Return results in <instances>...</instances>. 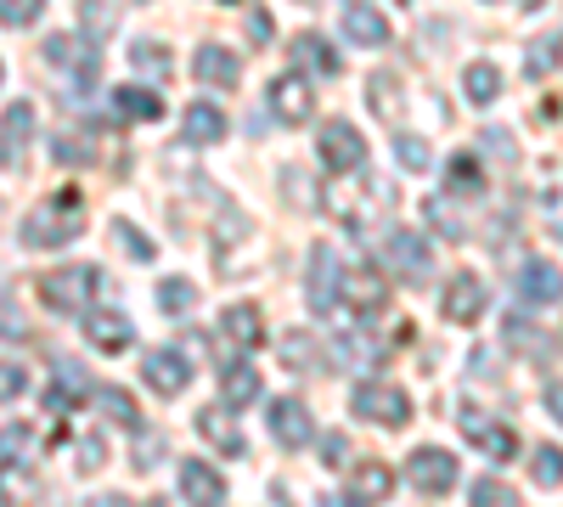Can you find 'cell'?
I'll use <instances>...</instances> for the list:
<instances>
[{
	"label": "cell",
	"mask_w": 563,
	"mask_h": 507,
	"mask_svg": "<svg viewBox=\"0 0 563 507\" xmlns=\"http://www.w3.org/2000/svg\"><path fill=\"white\" fill-rule=\"evenodd\" d=\"M79 232H85V198H79L74 187H63L52 203L29 209L23 225H18V238H23L29 249H57V243L79 238Z\"/></svg>",
	"instance_id": "obj_1"
},
{
	"label": "cell",
	"mask_w": 563,
	"mask_h": 507,
	"mask_svg": "<svg viewBox=\"0 0 563 507\" xmlns=\"http://www.w3.org/2000/svg\"><path fill=\"white\" fill-rule=\"evenodd\" d=\"M97 288H102V271L97 265H57V271H45L40 283H34V294L52 305L57 316H85Z\"/></svg>",
	"instance_id": "obj_2"
},
{
	"label": "cell",
	"mask_w": 563,
	"mask_h": 507,
	"mask_svg": "<svg viewBox=\"0 0 563 507\" xmlns=\"http://www.w3.org/2000/svg\"><path fill=\"white\" fill-rule=\"evenodd\" d=\"M350 406H355V418L384 423V429H406V423H411V395L395 389V384H361V389L350 395Z\"/></svg>",
	"instance_id": "obj_3"
},
{
	"label": "cell",
	"mask_w": 563,
	"mask_h": 507,
	"mask_svg": "<svg viewBox=\"0 0 563 507\" xmlns=\"http://www.w3.org/2000/svg\"><path fill=\"white\" fill-rule=\"evenodd\" d=\"M316 147H321V164L327 169H339V175H355L366 164V142H361V130L344 124V119H327L321 135H316Z\"/></svg>",
	"instance_id": "obj_4"
},
{
	"label": "cell",
	"mask_w": 563,
	"mask_h": 507,
	"mask_svg": "<svg viewBox=\"0 0 563 507\" xmlns=\"http://www.w3.org/2000/svg\"><path fill=\"white\" fill-rule=\"evenodd\" d=\"M339 288H344V265H339V254L327 249V243H316V249H310V283H305L310 310H316V316H333V310H339Z\"/></svg>",
	"instance_id": "obj_5"
},
{
	"label": "cell",
	"mask_w": 563,
	"mask_h": 507,
	"mask_svg": "<svg viewBox=\"0 0 563 507\" xmlns=\"http://www.w3.org/2000/svg\"><path fill=\"white\" fill-rule=\"evenodd\" d=\"M406 480H411L422 496H445V491L456 485V456L440 451V445H417V451L406 456Z\"/></svg>",
	"instance_id": "obj_6"
},
{
	"label": "cell",
	"mask_w": 563,
	"mask_h": 507,
	"mask_svg": "<svg viewBox=\"0 0 563 507\" xmlns=\"http://www.w3.org/2000/svg\"><path fill=\"white\" fill-rule=\"evenodd\" d=\"M45 57H52L57 68H74V85L90 90L102 74V57H97V40H79V34H52L45 40Z\"/></svg>",
	"instance_id": "obj_7"
},
{
	"label": "cell",
	"mask_w": 563,
	"mask_h": 507,
	"mask_svg": "<svg viewBox=\"0 0 563 507\" xmlns=\"http://www.w3.org/2000/svg\"><path fill=\"white\" fill-rule=\"evenodd\" d=\"M462 429L490 463H512V456H519V434H512L507 423H496V418H485L479 406H462Z\"/></svg>",
	"instance_id": "obj_8"
},
{
	"label": "cell",
	"mask_w": 563,
	"mask_h": 507,
	"mask_svg": "<svg viewBox=\"0 0 563 507\" xmlns=\"http://www.w3.org/2000/svg\"><path fill=\"white\" fill-rule=\"evenodd\" d=\"M271 113L282 119V124H305L310 113H316V90H310V79L305 74H276L271 79Z\"/></svg>",
	"instance_id": "obj_9"
},
{
	"label": "cell",
	"mask_w": 563,
	"mask_h": 507,
	"mask_svg": "<svg viewBox=\"0 0 563 507\" xmlns=\"http://www.w3.org/2000/svg\"><path fill=\"white\" fill-rule=\"evenodd\" d=\"M141 378H147L158 395H180L186 384H192V361H186L175 344H164V350H147V355H141Z\"/></svg>",
	"instance_id": "obj_10"
},
{
	"label": "cell",
	"mask_w": 563,
	"mask_h": 507,
	"mask_svg": "<svg viewBox=\"0 0 563 507\" xmlns=\"http://www.w3.org/2000/svg\"><path fill=\"white\" fill-rule=\"evenodd\" d=\"M485 316V283L474 271H456L445 283V321H456V328H474V321Z\"/></svg>",
	"instance_id": "obj_11"
},
{
	"label": "cell",
	"mask_w": 563,
	"mask_h": 507,
	"mask_svg": "<svg viewBox=\"0 0 563 507\" xmlns=\"http://www.w3.org/2000/svg\"><path fill=\"white\" fill-rule=\"evenodd\" d=\"M34 142V108L29 102H12L7 113H0V169H18L23 153Z\"/></svg>",
	"instance_id": "obj_12"
},
{
	"label": "cell",
	"mask_w": 563,
	"mask_h": 507,
	"mask_svg": "<svg viewBox=\"0 0 563 507\" xmlns=\"http://www.w3.org/2000/svg\"><path fill=\"white\" fill-rule=\"evenodd\" d=\"M389 254H384V265L395 271V276H406V283H422L429 276V265H434V254H429V243H422L417 232H389V243H384Z\"/></svg>",
	"instance_id": "obj_13"
},
{
	"label": "cell",
	"mask_w": 563,
	"mask_h": 507,
	"mask_svg": "<svg viewBox=\"0 0 563 507\" xmlns=\"http://www.w3.org/2000/svg\"><path fill=\"white\" fill-rule=\"evenodd\" d=\"M519 299L536 305V310H541V305H558V299H563V271H558L552 260H541V254L525 260V265H519Z\"/></svg>",
	"instance_id": "obj_14"
},
{
	"label": "cell",
	"mask_w": 563,
	"mask_h": 507,
	"mask_svg": "<svg viewBox=\"0 0 563 507\" xmlns=\"http://www.w3.org/2000/svg\"><path fill=\"white\" fill-rule=\"evenodd\" d=\"M85 339L97 344L102 355H119V350L135 344V328H130L124 310H85Z\"/></svg>",
	"instance_id": "obj_15"
},
{
	"label": "cell",
	"mask_w": 563,
	"mask_h": 507,
	"mask_svg": "<svg viewBox=\"0 0 563 507\" xmlns=\"http://www.w3.org/2000/svg\"><path fill=\"white\" fill-rule=\"evenodd\" d=\"M180 496L192 507H225V480L203 463V456H186L180 463Z\"/></svg>",
	"instance_id": "obj_16"
},
{
	"label": "cell",
	"mask_w": 563,
	"mask_h": 507,
	"mask_svg": "<svg viewBox=\"0 0 563 507\" xmlns=\"http://www.w3.org/2000/svg\"><path fill=\"white\" fill-rule=\"evenodd\" d=\"M271 434L282 445H310L316 440V423H310V406L305 400H271Z\"/></svg>",
	"instance_id": "obj_17"
},
{
	"label": "cell",
	"mask_w": 563,
	"mask_h": 507,
	"mask_svg": "<svg viewBox=\"0 0 563 507\" xmlns=\"http://www.w3.org/2000/svg\"><path fill=\"white\" fill-rule=\"evenodd\" d=\"M198 434H203L220 456H243V451H249V440L238 434V418H231V406H203V411H198Z\"/></svg>",
	"instance_id": "obj_18"
},
{
	"label": "cell",
	"mask_w": 563,
	"mask_h": 507,
	"mask_svg": "<svg viewBox=\"0 0 563 507\" xmlns=\"http://www.w3.org/2000/svg\"><path fill=\"white\" fill-rule=\"evenodd\" d=\"M192 74H198L203 85H214V90H238V79H243V63H238V52H225V45H198Z\"/></svg>",
	"instance_id": "obj_19"
},
{
	"label": "cell",
	"mask_w": 563,
	"mask_h": 507,
	"mask_svg": "<svg viewBox=\"0 0 563 507\" xmlns=\"http://www.w3.org/2000/svg\"><path fill=\"white\" fill-rule=\"evenodd\" d=\"M180 135L192 147H214V142H225V113L214 102H192V108L180 113Z\"/></svg>",
	"instance_id": "obj_20"
},
{
	"label": "cell",
	"mask_w": 563,
	"mask_h": 507,
	"mask_svg": "<svg viewBox=\"0 0 563 507\" xmlns=\"http://www.w3.org/2000/svg\"><path fill=\"white\" fill-rule=\"evenodd\" d=\"M294 74H344V63L321 34H299L294 40Z\"/></svg>",
	"instance_id": "obj_21"
},
{
	"label": "cell",
	"mask_w": 563,
	"mask_h": 507,
	"mask_svg": "<svg viewBox=\"0 0 563 507\" xmlns=\"http://www.w3.org/2000/svg\"><path fill=\"white\" fill-rule=\"evenodd\" d=\"M339 299H350L355 310H378V305H384V271H378V265L344 271V288H339Z\"/></svg>",
	"instance_id": "obj_22"
},
{
	"label": "cell",
	"mask_w": 563,
	"mask_h": 507,
	"mask_svg": "<svg viewBox=\"0 0 563 507\" xmlns=\"http://www.w3.org/2000/svg\"><path fill=\"white\" fill-rule=\"evenodd\" d=\"M445 187H451L456 198H479V192H485L479 158H474V153H451V158H445Z\"/></svg>",
	"instance_id": "obj_23"
},
{
	"label": "cell",
	"mask_w": 563,
	"mask_h": 507,
	"mask_svg": "<svg viewBox=\"0 0 563 507\" xmlns=\"http://www.w3.org/2000/svg\"><path fill=\"white\" fill-rule=\"evenodd\" d=\"M113 108L124 113V119H164V97H158V90H147V85H119L113 90Z\"/></svg>",
	"instance_id": "obj_24"
},
{
	"label": "cell",
	"mask_w": 563,
	"mask_h": 507,
	"mask_svg": "<svg viewBox=\"0 0 563 507\" xmlns=\"http://www.w3.org/2000/svg\"><path fill=\"white\" fill-rule=\"evenodd\" d=\"M220 328H225V339H231V344H243V350H254V344L265 339V321H260V310H254V305H231V310L220 316Z\"/></svg>",
	"instance_id": "obj_25"
},
{
	"label": "cell",
	"mask_w": 563,
	"mask_h": 507,
	"mask_svg": "<svg viewBox=\"0 0 563 507\" xmlns=\"http://www.w3.org/2000/svg\"><path fill=\"white\" fill-rule=\"evenodd\" d=\"M344 34H350L355 45H384V40H389V18L372 12V7H350V12H344Z\"/></svg>",
	"instance_id": "obj_26"
},
{
	"label": "cell",
	"mask_w": 563,
	"mask_h": 507,
	"mask_svg": "<svg viewBox=\"0 0 563 507\" xmlns=\"http://www.w3.org/2000/svg\"><path fill=\"white\" fill-rule=\"evenodd\" d=\"M90 395H97V406H102V418H113L119 429H141V411H135V400L119 389V384H97V389H90Z\"/></svg>",
	"instance_id": "obj_27"
},
{
	"label": "cell",
	"mask_w": 563,
	"mask_h": 507,
	"mask_svg": "<svg viewBox=\"0 0 563 507\" xmlns=\"http://www.w3.org/2000/svg\"><path fill=\"white\" fill-rule=\"evenodd\" d=\"M90 389H97V384H90V373H85L79 361H57V389H52V406H57V411L74 406V400H85Z\"/></svg>",
	"instance_id": "obj_28"
},
{
	"label": "cell",
	"mask_w": 563,
	"mask_h": 507,
	"mask_svg": "<svg viewBox=\"0 0 563 507\" xmlns=\"http://www.w3.org/2000/svg\"><path fill=\"white\" fill-rule=\"evenodd\" d=\"M462 90H467V102L490 108V102L501 97V68H496V63H474V68L462 74Z\"/></svg>",
	"instance_id": "obj_29"
},
{
	"label": "cell",
	"mask_w": 563,
	"mask_h": 507,
	"mask_svg": "<svg viewBox=\"0 0 563 507\" xmlns=\"http://www.w3.org/2000/svg\"><path fill=\"white\" fill-rule=\"evenodd\" d=\"M220 389H225V406H249V400H260V373L238 361V366H225Z\"/></svg>",
	"instance_id": "obj_30"
},
{
	"label": "cell",
	"mask_w": 563,
	"mask_h": 507,
	"mask_svg": "<svg viewBox=\"0 0 563 507\" xmlns=\"http://www.w3.org/2000/svg\"><path fill=\"white\" fill-rule=\"evenodd\" d=\"M130 63H135L141 74H153V79H169V68H175L169 45H158V40H135V45H130Z\"/></svg>",
	"instance_id": "obj_31"
},
{
	"label": "cell",
	"mask_w": 563,
	"mask_h": 507,
	"mask_svg": "<svg viewBox=\"0 0 563 507\" xmlns=\"http://www.w3.org/2000/svg\"><path fill=\"white\" fill-rule=\"evenodd\" d=\"M366 102H372V108H378L384 119H400V79L378 68V74H372V79H366Z\"/></svg>",
	"instance_id": "obj_32"
},
{
	"label": "cell",
	"mask_w": 563,
	"mask_h": 507,
	"mask_svg": "<svg viewBox=\"0 0 563 507\" xmlns=\"http://www.w3.org/2000/svg\"><path fill=\"white\" fill-rule=\"evenodd\" d=\"M108 238H113V243H119L130 260H141V265H147V260L158 254V249H153V238L141 232V225H130V220H113V225H108Z\"/></svg>",
	"instance_id": "obj_33"
},
{
	"label": "cell",
	"mask_w": 563,
	"mask_h": 507,
	"mask_svg": "<svg viewBox=\"0 0 563 507\" xmlns=\"http://www.w3.org/2000/svg\"><path fill=\"white\" fill-rule=\"evenodd\" d=\"M563 63V34H541L536 45H530V57H525V68H530V79H547L552 68Z\"/></svg>",
	"instance_id": "obj_34"
},
{
	"label": "cell",
	"mask_w": 563,
	"mask_h": 507,
	"mask_svg": "<svg viewBox=\"0 0 563 507\" xmlns=\"http://www.w3.org/2000/svg\"><path fill=\"white\" fill-rule=\"evenodd\" d=\"M192 299H198V288L186 283V276H169V283H158V310H164V316H186V310H192Z\"/></svg>",
	"instance_id": "obj_35"
},
{
	"label": "cell",
	"mask_w": 563,
	"mask_h": 507,
	"mask_svg": "<svg viewBox=\"0 0 563 507\" xmlns=\"http://www.w3.org/2000/svg\"><path fill=\"white\" fill-rule=\"evenodd\" d=\"M282 361L288 366H299V373H321V355H316V339L310 333H288V344H282Z\"/></svg>",
	"instance_id": "obj_36"
},
{
	"label": "cell",
	"mask_w": 563,
	"mask_h": 507,
	"mask_svg": "<svg viewBox=\"0 0 563 507\" xmlns=\"http://www.w3.org/2000/svg\"><path fill=\"white\" fill-rule=\"evenodd\" d=\"M395 158H400V169H411V175H422L434 164V153H429V142L422 135H395Z\"/></svg>",
	"instance_id": "obj_37"
},
{
	"label": "cell",
	"mask_w": 563,
	"mask_h": 507,
	"mask_svg": "<svg viewBox=\"0 0 563 507\" xmlns=\"http://www.w3.org/2000/svg\"><path fill=\"white\" fill-rule=\"evenodd\" d=\"M395 491V474L384 469V463H361V474H355V496H389Z\"/></svg>",
	"instance_id": "obj_38"
},
{
	"label": "cell",
	"mask_w": 563,
	"mask_h": 507,
	"mask_svg": "<svg viewBox=\"0 0 563 507\" xmlns=\"http://www.w3.org/2000/svg\"><path fill=\"white\" fill-rule=\"evenodd\" d=\"M40 12H45V0H0V23L7 29H29L40 23Z\"/></svg>",
	"instance_id": "obj_39"
},
{
	"label": "cell",
	"mask_w": 563,
	"mask_h": 507,
	"mask_svg": "<svg viewBox=\"0 0 563 507\" xmlns=\"http://www.w3.org/2000/svg\"><path fill=\"white\" fill-rule=\"evenodd\" d=\"M79 23H85V40H102V34L113 29V18H108L102 0H79Z\"/></svg>",
	"instance_id": "obj_40"
},
{
	"label": "cell",
	"mask_w": 563,
	"mask_h": 507,
	"mask_svg": "<svg viewBox=\"0 0 563 507\" xmlns=\"http://www.w3.org/2000/svg\"><path fill=\"white\" fill-rule=\"evenodd\" d=\"M29 389V366L23 361H0V400H18Z\"/></svg>",
	"instance_id": "obj_41"
},
{
	"label": "cell",
	"mask_w": 563,
	"mask_h": 507,
	"mask_svg": "<svg viewBox=\"0 0 563 507\" xmlns=\"http://www.w3.org/2000/svg\"><path fill=\"white\" fill-rule=\"evenodd\" d=\"M536 485H563V451L558 445L536 451Z\"/></svg>",
	"instance_id": "obj_42"
},
{
	"label": "cell",
	"mask_w": 563,
	"mask_h": 507,
	"mask_svg": "<svg viewBox=\"0 0 563 507\" xmlns=\"http://www.w3.org/2000/svg\"><path fill=\"white\" fill-rule=\"evenodd\" d=\"M52 153H57L63 164H85V158H90V147H85V135H68V130H63L57 142H52Z\"/></svg>",
	"instance_id": "obj_43"
},
{
	"label": "cell",
	"mask_w": 563,
	"mask_h": 507,
	"mask_svg": "<svg viewBox=\"0 0 563 507\" xmlns=\"http://www.w3.org/2000/svg\"><path fill=\"white\" fill-rule=\"evenodd\" d=\"M507 344H512V350H519V344H525V350H541V333L530 328V321H519V316H507Z\"/></svg>",
	"instance_id": "obj_44"
},
{
	"label": "cell",
	"mask_w": 563,
	"mask_h": 507,
	"mask_svg": "<svg viewBox=\"0 0 563 507\" xmlns=\"http://www.w3.org/2000/svg\"><path fill=\"white\" fill-rule=\"evenodd\" d=\"M282 192H288V198H299L305 209H316V187H310V180H305L299 169H288V175H282Z\"/></svg>",
	"instance_id": "obj_45"
},
{
	"label": "cell",
	"mask_w": 563,
	"mask_h": 507,
	"mask_svg": "<svg viewBox=\"0 0 563 507\" xmlns=\"http://www.w3.org/2000/svg\"><path fill=\"white\" fill-rule=\"evenodd\" d=\"M141 440H135V469H153L158 463V456H164V440H153L147 429H135Z\"/></svg>",
	"instance_id": "obj_46"
},
{
	"label": "cell",
	"mask_w": 563,
	"mask_h": 507,
	"mask_svg": "<svg viewBox=\"0 0 563 507\" xmlns=\"http://www.w3.org/2000/svg\"><path fill=\"white\" fill-rule=\"evenodd\" d=\"M429 214H434V225H440L445 238H467V225L451 214V203H429Z\"/></svg>",
	"instance_id": "obj_47"
},
{
	"label": "cell",
	"mask_w": 563,
	"mask_h": 507,
	"mask_svg": "<svg viewBox=\"0 0 563 507\" xmlns=\"http://www.w3.org/2000/svg\"><path fill=\"white\" fill-rule=\"evenodd\" d=\"M507 496H501V485H490V480H479L474 485V496H467V507H501Z\"/></svg>",
	"instance_id": "obj_48"
},
{
	"label": "cell",
	"mask_w": 563,
	"mask_h": 507,
	"mask_svg": "<svg viewBox=\"0 0 563 507\" xmlns=\"http://www.w3.org/2000/svg\"><path fill=\"white\" fill-rule=\"evenodd\" d=\"M79 469H85V474H90V469H102V440H97V434H85V440H79Z\"/></svg>",
	"instance_id": "obj_49"
},
{
	"label": "cell",
	"mask_w": 563,
	"mask_h": 507,
	"mask_svg": "<svg viewBox=\"0 0 563 507\" xmlns=\"http://www.w3.org/2000/svg\"><path fill=\"white\" fill-rule=\"evenodd\" d=\"M0 333H7V339H23V316L12 310V299H0Z\"/></svg>",
	"instance_id": "obj_50"
},
{
	"label": "cell",
	"mask_w": 563,
	"mask_h": 507,
	"mask_svg": "<svg viewBox=\"0 0 563 507\" xmlns=\"http://www.w3.org/2000/svg\"><path fill=\"white\" fill-rule=\"evenodd\" d=\"M344 456H350V445H344V440H321V463H327V469H339Z\"/></svg>",
	"instance_id": "obj_51"
},
{
	"label": "cell",
	"mask_w": 563,
	"mask_h": 507,
	"mask_svg": "<svg viewBox=\"0 0 563 507\" xmlns=\"http://www.w3.org/2000/svg\"><path fill=\"white\" fill-rule=\"evenodd\" d=\"M249 40H254V45H271V18H265V12L249 18Z\"/></svg>",
	"instance_id": "obj_52"
},
{
	"label": "cell",
	"mask_w": 563,
	"mask_h": 507,
	"mask_svg": "<svg viewBox=\"0 0 563 507\" xmlns=\"http://www.w3.org/2000/svg\"><path fill=\"white\" fill-rule=\"evenodd\" d=\"M547 411L563 423V384H552V389H547Z\"/></svg>",
	"instance_id": "obj_53"
},
{
	"label": "cell",
	"mask_w": 563,
	"mask_h": 507,
	"mask_svg": "<svg viewBox=\"0 0 563 507\" xmlns=\"http://www.w3.org/2000/svg\"><path fill=\"white\" fill-rule=\"evenodd\" d=\"M321 507H361V502H355V496H339V491H333V496H321Z\"/></svg>",
	"instance_id": "obj_54"
},
{
	"label": "cell",
	"mask_w": 563,
	"mask_h": 507,
	"mask_svg": "<svg viewBox=\"0 0 563 507\" xmlns=\"http://www.w3.org/2000/svg\"><path fill=\"white\" fill-rule=\"evenodd\" d=\"M90 507H130V502H124V496H97Z\"/></svg>",
	"instance_id": "obj_55"
},
{
	"label": "cell",
	"mask_w": 563,
	"mask_h": 507,
	"mask_svg": "<svg viewBox=\"0 0 563 507\" xmlns=\"http://www.w3.org/2000/svg\"><path fill=\"white\" fill-rule=\"evenodd\" d=\"M305 7H316V0H305Z\"/></svg>",
	"instance_id": "obj_56"
},
{
	"label": "cell",
	"mask_w": 563,
	"mask_h": 507,
	"mask_svg": "<svg viewBox=\"0 0 563 507\" xmlns=\"http://www.w3.org/2000/svg\"><path fill=\"white\" fill-rule=\"evenodd\" d=\"M135 7H141V0H135Z\"/></svg>",
	"instance_id": "obj_57"
},
{
	"label": "cell",
	"mask_w": 563,
	"mask_h": 507,
	"mask_svg": "<svg viewBox=\"0 0 563 507\" xmlns=\"http://www.w3.org/2000/svg\"><path fill=\"white\" fill-rule=\"evenodd\" d=\"M0 79H7V74H0Z\"/></svg>",
	"instance_id": "obj_58"
}]
</instances>
